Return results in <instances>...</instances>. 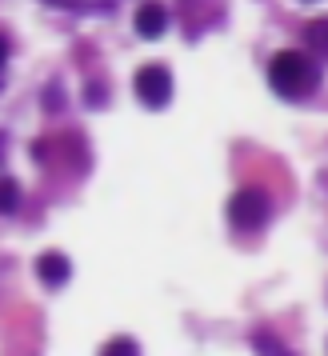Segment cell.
I'll return each mask as SVG.
<instances>
[{"label": "cell", "instance_id": "1", "mask_svg": "<svg viewBox=\"0 0 328 356\" xmlns=\"http://www.w3.org/2000/svg\"><path fill=\"white\" fill-rule=\"evenodd\" d=\"M268 84L284 100H304L316 88V65L304 52H277L268 65Z\"/></svg>", "mask_w": 328, "mask_h": 356}, {"label": "cell", "instance_id": "2", "mask_svg": "<svg viewBox=\"0 0 328 356\" xmlns=\"http://www.w3.org/2000/svg\"><path fill=\"white\" fill-rule=\"evenodd\" d=\"M268 212H272V200H268V193H261V188H240V193H232V200H229V220H232V228H240V232L261 228L264 220H268Z\"/></svg>", "mask_w": 328, "mask_h": 356}, {"label": "cell", "instance_id": "3", "mask_svg": "<svg viewBox=\"0 0 328 356\" xmlns=\"http://www.w3.org/2000/svg\"><path fill=\"white\" fill-rule=\"evenodd\" d=\"M132 88H136V97H140L145 108H164V104L172 100V72L164 65H145L136 72Z\"/></svg>", "mask_w": 328, "mask_h": 356}, {"label": "cell", "instance_id": "4", "mask_svg": "<svg viewBox=\"0 0 328 356\" xmlns=\"http://www.w3.org/2000/svg\"><path fill=\"white\" fill-rule=\"evenodd\" d=\"M132 24H136V33L145 36V40H156V36L168 33V24H172V17H168V8H164L161 0H145L140 8H136V17H132Z\"/></svg>", "mask_w": 328, "mask_h": 356}, {"label": "cell", "instance_id": "5", "mask_svg": "<svg viewBox=\"0 0 328 356\" xmlns=\"http://www.w3.org/2000/svg\"><path fill=\"white\" fill-rule=\"evenodd\" d=\"M36 276L49 289H60V284H68V276H72V260L65 252H40L36 257Z\"/></svg>", "mask_w": 328, "mask_h": 356}, {"label": "cell", "instance_id": "6", "mask_svg": "<svg viewBox=\"0 0 328 356\" xmlns=\"http://www.w3.org/2000/svg\"><path fill=\"white\" fill-rule=\"evenodd\" d=\"M304 40H309V49L316 52V56H325L328 60V17L312 20L309 29H304Z\"/></svg>", "mask_w": 328, "mask_h": 356}, {"label": "cell", "instance_id": "7", "mask_svg": "<svg viewBox=\"0 0 328 356\" xmlns=\"http://www.w3.org/2000/svg\"><path fill=\"white\" fill-rule=\"evenodd\" d=\"M252 348H256V356H296V353H288V348L280 344V337L264 332V328H256V332H252Z\"/></svg>", "mask_w": 328, "mask_h": 356}, {"label": "cell", "instance_id": "8", "mask_svg": "<svg viewBox=\"0 0 328 356\" xmlns=\"http://www.w3.org/2000/svg\"><path fill=\"white\" fill-rule=\"evenodd\" d=\"M100 356H140V344L132 337H113L104 348H100Z\"/></svg>", "mask_w": 328, "mask_h": 356}, {"label": "cell", "instance_id": "9", "mask_svg": "<svg viewBox=\"0 0 328 356\" xmlns=\"http://www.w3.org/2000/svg\"><path fill=\"white\" fill-rule=\"evenodd\" d=\"M17 200H20V188H17V180H4V212H8V216L17 212Z\"/></svg>", "mask_w": 328, "mask_h": 356}]
</instances>
